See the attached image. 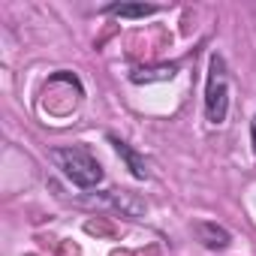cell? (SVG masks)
<instances>
[{
  "label": "cell",
  "mask_w": 256,
  "mask_h": 256,
  "mask_svg": "<svg viewBox=\"0 0 256 256\" xmlns=\"http://www.w3.org/2000/svg\"><path fill=\"white\" fill-rule=\"evenodd\" d=\"M52 160L58 163V169L76 184V187H82V190H88V187H96L100 181H102V166H100V160L90 154V151H84V148H58V151H52Z\"/></svg>",
  "instance_id": "1"
},
{
  "label": "cell",
  "mask_w": 256,
  "mask_h": 256,
  "mask_svg": "<svg viewBox=\"0 0 256 256\" xmlns=\"http://www.w3.org/2000/svg\"><path fill=\"white\" fill-rule=\"evenodd\" d=\"M229 112V76L223 58H211L208 66V84H205V114L211 124H223Z\"/></svg>",
  "instance_id": "2"
},
{
  "label": "cell",
  "mask_w": 256,
  "mask_h": 256,
  "mask_svg": "<svg viewBox=\"0 0 256 256\" xmlns=\"http://www.w3.org/2000/svg\"><path fill=\"white\" fill-rule=\"evenodd\" d=\"M196 235L208 250H226L229 241H232V235L217 223H196Z\"/></svg>",
  "instance_id": "3"
},
{
  "label": "cell",
  "mask_w": 256,
  "mask_h": 256,
  "mask_svg": "<svg viewBox=\"0 0 256 256\" xmlns=\"http://www.w3.org/2000/svg\"><path fill=\"white\" fill-rule=\"evenodd\" d=\"M112 145H114V151H118V157L126 163V169H130L136 178H148V166H145V160L126 145V142H120V139H112Z\"/></svg>",
  "instance_id": "4"
},
{
  "label": "cell",
  "mask_w": 256,
  "mask_h": 256,
  "mask_svg": "<svg viewBox=\"0 0 256 256\" xmlns=\"http://www.w3.org/2000/svg\"><path fill=\"white\" fill-rule=\"evenodd\" d=\"M108 16H118V18H145V16H154L157 6H145V4H112L106 6Z\"/></svg>",
  "instance_id": "5"
},
{
  "label": "cell",
  "mask_w": 256,
  "mask_h": 256,
  "mask_svg": "<svg viewBox=\"0 0 256 256\" xmlns=\"http://www.w3.org/2000/svg\"><path fill=\"white\" fill-rule=\"evenodd\" d=\"M172 76H175V66H154V70H136L133 82L142 84V82H157V78H172Z\"/></svg>",
  "instance_id": "6"
},
{
  "label": "cell",
  "mask_w": 256,
  "mask_h": 256,
  "mask_svg": "<svg viewBox=\"0 0 256 256\" xmlns=\"http://www.w3.org/2000/svg\"><path fill=\"white\" fill-rule=\"evenodd\" d=\"M250 139H253V151H256V118H253V124H250Z\"/></svg>",
  "instance_id": "7"
}]
</instances>
